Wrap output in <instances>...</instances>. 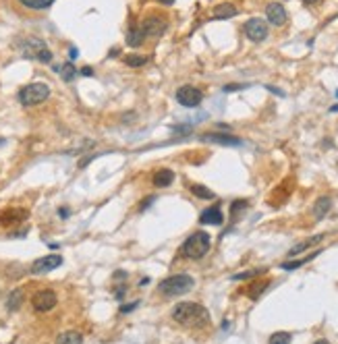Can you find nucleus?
I'll use <instances>...</instances> for the list:
<instances>
[{
    "label": "nucleus",
    "mask_w": 338,
    "mask_h": 344,
    "mask_svg": "<svg viewBox=\"0 0 338 344\" xmlns=\"http://www.w3.org/2000/svg\"><path fill=\"white\" fill-rule=\"evenodd\" d=\"M139 27H141L145 37H160V35L166 34L168 23H166V17H160V15H150L148 19H143V23H141Z\"/></svg>",
    "instance_id": "0eeeda50"
},
{
    "label": "nucleus",
    "mask_w": 338,
    "mask_h": 344,
    "mask_svg": "<svg viewBox=\"0 0 338 344\" xmlns=\"http://www.w3.org/2000/svg\"><path fill=\"white\" fill-rule=\"evenodd\" d=\"M160 2H162V4H172L174 0H160Z\"/></svg>",
    "instance_id": "ea45409f"
},
{
    "label": "nucleus",
    "mask_w": 338,
    "mask_h": 344,
    "mask_svg": "<svg viewBox=\"0 0 338 344\" xmlns=\"http://www.w3.org/2000/svg\"><path fill=\"white\" fill-rule=\"evenodd\" d=\"M316 344H330V342H328V340H318Z\"/></svg>",
    "instance_id": "79ce46f5"
},
{
    "label": "nucleus",
    "mask_w": 338,
    "mask_h": 344,
    "mask_svg": "<svg viewBox=\"0 0 338 344\" xmlns=\"http://www.w3.org/2000/svg\"><path fill=\"white\" fill-rule=\"evenodd\" d=\"M245 35L249 37L251 42H264L268 37V23L264 19H249L245 23Z\"/></svg>",
    "instance_id": "6e6552de"
},
{
    "label": "nucleus",
    "mask_w": 338,
    "mask_h": 344,
    "mask_svg": "<svg viewBox=\"0 0 338 344\" xmlns=\"http://www.w3.org/2000/svg\"><path fill=\"white\" fill-rule=\"evenodd\" d=\"M125 291H127V288H125V286H118V291H117V292H114V296H117V299H120V296H122V294H125Z\"/></svg>",
    "instance_id": "e433bc0d"
},
{
    "label": "nucleus",
    "mask_w": 338,
    "mask_h": 344,
    "mask_svg": "<svg viewBox=\"0 0 338 344\" xmlns=\"http://www.w3.org/2000/svg\"><path fill=\"white\" fill-rule=\"evenodd\" d=\"M264 272H268V270H249V272H241V274H235L233 280H247V278H253V276H262Z\"/></svg>",
    "instance_id": "c756f323"
},
{
    "label": "nucleus",
    "mask_w": 338,
    "mask_h": 344,
    "mask_svg": "<svg viewBox=\"0 0 338 344\" xmlns=\"http://www.w3.org/2000/svg\"><path fill=\"white\" fill-rule=\"evenodd\" d=\"M23 6H27V9H34V11H44L48 9V6L54 2V0H19Z\"/></svg>",
    "instance_id": "b1692460"
},
{
    "label": "nucleus",
    "mask_w": 338,
    "mask_h": 344,
    "mask_svg": "<svg viewBox=\"0 0 338 344\" xmlns=\"http://www.w3.org/2000/svg\"><path fill=\"white\" fill-rule=\"evenodd\" d=\"M203 100V93L199 91L193 85H183V87L176 89V102L185 108H197Z\"/></svg>",
    "instance_id": "423d86ee"
},
{
    "label": "nucleus",
    "mask_w": 338,
    "mask_h": 344,
    "mask_svg": "<svg viewBox=\"0 0 338 344\" xmlns=\"http://www.w3.org/2000/svg\"><path fill=\"white\" fill-rule=\"evenodd\" d=\"M81 75L91 77V75H94V71H91V67H83V69H81Z\"/></svg>",
    "instance_id": "c9c22d12"
},
{
    "label": "nucleus",
    "mask_w": 338,
    "mask_h": 344,
    "mask_svg": "<svg viewBox=\"0 0 338 344\" xmlns=\"http://www.w3.org/2000/svg\"><path fill=\"white\" fill-rule=\"evenodd\" d=\"M172 131L176 133V135H187V133L191 131V124H185V127H172Z\"/></svg>",
    "instance_id": "473e14b6"
},
{
    "label": "nucleus",
    "mask_w": 338,
    "mask_h": 344,
    "mask_svg": "<svg viewBox=\"0 0 338 344\" xmlns=\"http://www.w3.org/2000/svg\"><path fill=\"white\" fill-rule=\"evenodd\" d=\"M23 303V291L21 288H15V291L9 294V301H6V309L9 311H17Z\"/></svg>",
    "instance_id": "412c9836"
},
{
    "label": "nucleus",
    "mask_w": 338,
    "mask_h": 344,
    "mask_svg": "<svg viewBox=\"0 0 338 344\" xmlns=\"http://www.w3.org/2000/svg\"><path fill=\"white\" fill-rule=\"evenodd\" d=\"M153 201H156V197H153V195H150V197L145 199V201H141V206H139V212H145V209L150 207V203H153Z\"/></svg>",
    "instance_id": "72a5a7b5"
},
{
    "label": "nucleus",
    "mask_w": 338,
    "mask_h": 344,
    "mask_svg": "<svg viewBox=\"0 0 338 344\" xmlns=\"http://www.w3.org/2000/svg\"><path fill=\"white\" fill-rule=\"evenodd\" d=\"M266 17H268V21H270L272 25L280 27V25L287 23V11H284V6L280 2H270L266 6Z\"/></svg>",
    "instance_id": "9b49d317"
},
{
    "label": "nucleus",
    "mask_w": 338,
    "mask_h": 344,
    "mask_svg": "<svg viewBox=\"0 0 338 344\" xmlns=\"http://www.w3.org/2000/svg\"><path fill=\"white\" fill-rule=\"evenodd\" d=\"M21 50H23V56H25V58H35L40 62H46V65L52 62V52L48 50V46H46L42 40L29 37V40L23 42Z\"/></svg>",
    "instance_id": "39448f33"
},
{
    "label": "nucleus",
    "mask_w": 338,
    "mask_h": 344,
    "mask_svg": "<svg viewBox=\"0 0 338 344\" xmlns=\"http://www.w3.org/2000/svg\"><path fill=\"white\" fill-rule=\"evenodd\" d=\"M143 31L141 27H137V25H131V29H129V34H127V44L129 46H133V48H137V46H141L143 44Z\"/></svg>",
    "instance_id": "6ab92c4d"
},
{
    "label": "nucleus",
    "mask_w": 338,
    "mask_h": 344,
    "mask_svg": "<svg viewBox=\"0 0 338 344\" xmlns=\"http://www.w3.org/2000/svg\"><path fill=\"white\" fill-rule=\"evenodd\" d=\"M58 216L60 218H67L68 216V209H58Z\"/></svg>",
    "instance_id": "4c0bfd02"
},
{
    "label": "nucleus",
    "mask_w": 338,
    "mask_h": 344,
    "mask_svg": "<svg viewBox=\"0 0 338 344\" xmlns=\"http://www.w3.org/2000/svg\"><path fill=\"white\" fill-rule=\"evenodd\" d=\"M320 255V251H316V253H309L307 257H303V259H293V261H284L280 268L282 270H297V268H301V265H305L307 261H311V259H316V257Z\"/></svg>",
    "instance_id": "4be33fe9"
},
{
    "label": "nucleus",
    "mask_w": 338,
    "mask_h": 344,
    "mask_svg": "<svg viewBox=\"0 0 338 344\" xmlns=\"http://www.w3.org/2000/svg\"><path fill=\"white\" fill-rule=\"evenodd\" d=\"M202 139L203 141H210V143H220V145H241L243 143L239 137L224 135V133H205Z\"/></svg>",
    "instance_id": "f8f14e48"
},
{
    "label": "nucleus",
    "mask_w": 338,
    "mask_h": 344,
    "mask_svg": "<svg viewBox=\"0 0 338 344\" xmlns=\"http://www.w3.org/2000/svg\"><path fill=\"white\" fill-rule=\"evenodd\" d=\"M191 193L195 195V197H199V199H214L216 195H214L207 187H203V185H191Z\"/></svg>",
    "instance_id": "a878e982"
},
{
    "label": "nucleus",
    "mask_w": 338,
    "mask_h": 344,
    "mask_svg": "<svg viewBox=\"0 0 338 344\" xmlns=\"http://www.w3.org/2000/svg\"><path fill=\"white\" fill-rule=\"evenodd\" d=\"M193 286H195V280L189 274H174V276L160 282V292L166 296H181V294H187Z\"/></svg>",
    "instance_id": "7ed1b4c3"
},
{
    "label": "nucleus",
    "mask_w": 338,
    "mask_h": 344,
    "mask_svg": "<svg viewBox=\"0 0 338 344\" xmlns=\"http://www.w3.org/2000/svg\"><path fill=\"white\" fill-rule=\"evenodd\" d=\"M247 85H239V83H230V85H224V91L226 93H233V91H239V89H245Z\"/></svg>",
    "instance_id": "7c9ffc66"
},
{
    "label": "nucleus",
    "mask_w": 338,
    "mask_h": 344,
    "mask_svg": "<svg viewBox=\"0 0 338 344\" xmlns=\"http://www.w3.org/2000/svg\"><path fill=\"white\" fill-rule=\"evenodd\" d=\"M56 71H58V75L63 77V81H73L75 79V75H77V69L71 65V62H65V65H60V67H56Z\"/></svg>",
    "instance_id": "5701e85b"
},
{
    "label": "nucleus",
    "mask_w": 338,
    "mask_h": 344,
    "mask_svg": "<svg viewBox=\"0 0 338 344\" xmlns=\"http://www.w3.org/2000/svg\"><path fill=\"white\" fill-rule=\"evenodd\" d=\"M172 319L179 322L181 326H193V327H203L210 322V313L205 307L197 303H179L172 309Z\"/></svg>",
    "instance_id": "f257e3e1"
},
{
    "label": "nucleus",
    "mask_w": 338,
    "mask_h": 344,
    "mask_svg": "<svg viewBox=\"0 0 338 344\" xmlns=\"http://www.w3.org/2000/svg\"><path fill=\"white\" fill-rule=\"evenodd\" d=\"M77 56H79V50H77V48H71V50H68V58H71V60H75Z\"/></svg>",
    "instance_id": "f704fd0d"
},
{
    "label": "nucleus",
    "mask_w": 338,
    "mask_h": 344,
    "mask_svg": "<svg viewBox=\"0 0 338 344\" xmlns=\"http://www.w3.org/2000/svg\"><path fill=\"white\" fill-rule=\"evenodd\" d=\"M268 286H270V282H255V284H251V286H249V291H247L249 299L257 301L259 296H262V294L266 292V288H268Z\"/></svg>",
    "instance_id": "393cba45"
},
{
    "label": "nucleus",
    "mask_w": 338,
    "mask_h": 344,
    "mask_svg": "<svg viewBox=\"0 0 338 344\" xmlns=\"http://www.w3.org/2000/svg\"><path fill=\"white\" fill-rule=\"evenodd\" d=\"M290 340H293V336L288 332H276L270 336V344H290Z\"/></svg>",
    "instance_id": "cd10ccee"
},
{
    "label": "nucleus",
    "mask_w": 338,
    "mask_h": 344,
    "mask_svg": "<svg viewBox=\"0 0 338 344\" xmlns=\"http://www.w3.org/2000/svg\"><path fill=\"white\" fill-rule=\"evenodd\" d=\"M137 305H139V301L129 303V305H122V307H120V313H131L133 309H137Z\"/></svg>",
    "instance_id": "2f4dec72"
},
{
    "label": "nucleus",
    "mask_w": 338,
    "mask_h": 344,
    "mask_svg": "<svg viewBox=\"0 0 338 344\" xmlns=\"http://www.w3.org/2000/svg\"><path fill=\"white\" fill-rule=\"evenodd\" d=\"M210 245H212V237L203 230H197L193 232L191 237L183 243L181 247V255L187 257V259H202V257L210 251Z\"/></svg>",
    "instance_id": "f03ea898"
},
{
    "label": "nucleus",
    "mask_w": 338,
    "mask_h": 344,
    "mask_svg": "<svg viewBox=\"0 0 338 344\" xmlns=\"http://www.w3.org/2000/svg\"><path fill=\"white\" fill-rule=\"evenodd\" d=\"M336 96H338V91H336Z\"/></svg>",
    "instance_id": "37998d69"
},
{
    "label": "nucleus",
    "mask_w": 338,
    "mask_h": 344,
    "mask_svg": "<svg viewBox=\"0 0 338 344\" xmlns=\"http://www.w3.org/2000/svg\"><path fill=\"white\" fill-rule=\"evenodd\" d=\"M245 209H247V201H245V199L235 201L233 206H230V218H233V220H237V218H239V214L245 212Z\"/></svg>",
    "instance_id": "c85d7f7f"
},
{
    "label": "nucleus",
    "mask_w": 338,
    "mask_h": 344,
    "mask_svg": "<svg viewBox=\"0 0 338 344\" xmlns=\"http://www.w3.org/2000/svg\"><path fill=\"white\" fill-rule=\"evenodd\" d=\"M83 336L79 332H63L56 338V344H81Z\"/></svg>",
    "instance_id": "aec40b11"
},
{
    "label": "nucleus",
    "mask_w": 338,
    "mask_h": 344,
    "mask_svg": "<svg viewBox=\"0 0 338 344\" xmlns=\"http://www.w3.org/2000/svg\"><path fill=\"white\" fill-rule=\"evenodd\" d=\"M63 263V257L52 253V255H44L40 259H35L34 265H32V274H46V272H52L56 270L58 265Z\"/></svg>",
    "instance_id": "9d476101"
},
{
    "label": "nucleus",
    "mask_w": 338,
    "mask_h": 344,
    "mask_svg": "<svg viewBox=\"0 0 338 344\" xmlns=\"http://www.w3.org/2000/svg\"><path fill=\"white\" fill-rule=\"evenodd\" d=\"M330 207H332V199L330 197H320L316 203H313V216H316V220H321L328 212H330Z\"/></svg>",
    "instance_id": "dca6fc26"
},
{
    "label": "nucleus",
    "mask_w": 338,
    "mask_h": 344,
    "mask_svg": "<svg viewBox=\"0 0 338 344\" xmlns=\"http://www.w3.org/2000/svg\"><path fill=\"white\" fill-rule=\"evenodd\" d=\"M27 212H21V209H6V212L0 214V226H11L15 222H21V218H25Z\"/></svg>",
    "instance_id": "4468645a"
},
{
    "label": "nucleus",
    "mask_w": 338,
    "mask_h": 344,
    "mask_svg": "<svg viewBox=\"0 0 338 344\" xmlns=\"http://www.w3.org/2000/svg\"><path fill=\"white\" fill-rule=\"evenodd\" d=\"M321 239H326V234H318V237H311L309 241H303V243L295 245V247L288 251V257H295V255H299V253H303L305 249H309V247H313V245L321 243Z\"/></svg>",
    "instance_id": "a211bd4d"
},
{
    "label": "nucleus",
    "mask_w": 338,
    "mask_h": 344,
    "mask_svg": "<svg viewBox=\"0 0 338 344\" xmlns=\"http://www.w3.org/2000/svg\"><path fill=\"white\" fill-rule=\"evenodd\" d=\"M56 303H58V299H56V294L52 292V291H40V292H35V294L32 296L34 309L40 311V313H46V311L54 309Z\"/></svg>",
    "instance_id": "1a4fd4ad"
},
{
    "label": "nucleus",
    "mask_w": 338,
    "mask_h": 344,
    "mask_svg": "<svg viewBox=\"0 0 338 344\" xmlns=\"http://www.w3.org/2000/svg\"><path fill=\"white\" fill-rule=\"evenodd\" d=\"M172 181H174V172L168 170V168H162L153 174V185L160 187V189H162V187H170Z\"/></svg>",
    "instance_id": "2eb2a0df"
},
{
    "label": "nucleus",
    "mask_w": 338,
    "mask_h": 344,
    "mask_svg": "<svg viewBox=\"0 0 338 344\" xmlns=\"http://www.w3.org/2000/svg\"><path fill=\"white\" fill-rule=\"evenodd\" d=\"M125 62H127V67L137 69V67H143L145 62H148V56H141V54H129Z\"/></svg>",
    "instance_id": "bb28decb"
},
{
    "label": "nucleus",
    "mask_w": 338,
    "mask_h": 344,
    "mask_svg": "<svg viewBox=\"0 0 338 344\" xmlns=\"http://www.w3.org/2000/svg\"><path fill=\"white\" fill-rule=\"evenodd\" d=\"M237 13L239 11H237L235 4L224 2V4H218L216 9H214V19H233Z\"/></svg>",
    "instance_id": "f3484780"
},
{
    "label": "nucleus",
    "mask_w": 338,
    "mask_h": 344,
    "mask_svg": "<svg viewBox=\"0 0 338 344\" xmlns=\"http://www.w3.org/2000/svg\"><path fill=\"white\" fill-rule=\"evenodd\" d=\"M199 222L202 224H214V226H220L222 222H224V216H222L220 207L218 206H212L202 212V216H199Z\"/></svg>",
    "instance_id": "ddd939ff"
},
{
    "label": "nucleus",
    "mask_w": 338,
    "mask_h": 344,
    "mask_svg": "<svg viewBox=\"0 0 338 344\" xmlns=\"http://www.w3.org/2000/svg\"><path fill=\"white\" fill-rule=\"evenodd\" d=\"M305 4H316V2H320V0H303Z\"/></svg>",
    "instance_id": "58836bf2"
},
{
    "label": "nucleus",
    "mask_w": 338,
    "mask_h": 344,
    "mask_svg": "<svg viewBox=\"0 0 338 344\" xmlns=\"http://www.w3.org/2000/svg\"><path fill=\"white\" fill-rule=\"evenodd\" d=\"M330 112H338V104H336V106H332V108H330Z\"/></svg>",
    "instance_id": "a19ab883"
},
{
    "label": "nucleus",
    "mask_w": 338,
    "mask_h": 344,
    "mask_svg": "<svg viewBox=\"0 0 338 344\" xmlns=\"http://www.w3.org/2000/svg\"><path fill=\"white\" fill-rule=\"evenodd\" d=\"M50 87L46 83H29L19 91V102L23 106H35L42 104L44 100H48Z\"/></svg>",
    "instance_id": "20e7f679"
}]
</instances>
